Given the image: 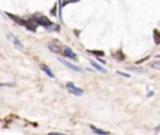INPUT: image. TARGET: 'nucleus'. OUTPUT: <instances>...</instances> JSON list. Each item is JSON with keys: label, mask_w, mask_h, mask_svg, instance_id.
I'll list each match as a JSON object with an SVG mask.
<instances>
[{"label": "nucleus", "mask_w": 160, "mask_h": 135, "mask_svg": "<svg viewBox=\"0 0 160 135\" xmlns=\"http://www.w3.org/2000/svg\"><path fill=\"white\" fill-rule=\"evenodd\" d=\"M40 69H41V70H42V71H44V72H45V74H46L49 78H51V79H52V78H55V76H54V74H52V71L50 70V68H49L48 65L41 64V65H40Z\"/></svg>", "instance_id": "9d476101"}, {"label": "nucleus", "mask_w": 160, "mask_h": 135, "mask_svg": "<svg viewBox=\"0 0 160 135\" xmlns=\"http://www.w3.org/2000/svg\"><path fill=\"white\" fill-rule=\"evenodd\" d=\"M151 68H152V69H158V70H160V60H155V61L151 64Z\"/></svg>", "instance_id": "f3484780"}, {"label": "nucleus", "mask_w": 160, "mask_h": 135, "mask_svg": "<svg viewBox=\"0 0 160 135\" xmlns=\"http://www.w3.org/2000/svg\"><path fill=\"white\" fill-rule=\"evenodd\" d=\"M56 8H58V5L55 4V5H54V8H52V10H51V15H56V10H58Z\"/></svg>", "instance_id": "aec40b11"}, {"label": "nucleus", "mask_w": 160, "mask_h": 135, "mask_svg": "<svg viewBox=\"0 0 160 135\" xmlns=\"http://www.w3.org/2000/svg\"><path fill=\"white\" fill-rule=\"evenodd\" d=\"M128 70H131V71H139V72H142V71H144L142 69H139V68H128Z\"/></svg>", "instance_id": "a211bd4d"}, {"label": "nucleus", "mask_w": 160, "mask_h": 135, "mask_svg": "<svg viewBox=\"0 0 160 135\" xmlns=\"http://www.w3.org/2000/svg\"><path fill=\"white\" fill-rule=\"evenodd\" d=\"M5 15H6V16H9V19H10L11 21L16 22L18 25L25 26V19H22V18H20V16H18V15H14V14H11V12H5Z\"/></svg>", "instance_id": "39448f33"}, {"label": "nucleus", "mask_w": 160, "mask_h": 135, "mask_svg": "<svg viewBox=\"0 0 160 135\" xmlns=\"http://www.w3.org/2000/svg\"><path fill=\"white\" fill-rule=\"evenodd\" d=\"M154 41L156 45H160V30L154 29Z\"/></svg>", "instance_id": "f8f14e48"}, {"label": "nucleus", "mask_w": 160, "mask_h": 135, "mask_svg": "<svg viewBox=\"0 0 160 135\" xmlns=\"http://www.w3.org/2000/svg\"><path fill=\"white\" fill-rule=\"evenodd\" d=\"M114 56L118 59V60H124L125 59V55L122 54V51L121 50H119V51H116L115 54H114Z\"/></svg>", "instance_id": "ddd939ff"}, {"label": "nucleus", "mask_w": 160, "mask_h": 135, "mask_svg": "<svg viewBox=\"0 0 160 135\" xmlns=\"http://www.w3.org/2000/svg\"><path fill=\"white\" fill-rule=\"evenodd\" d=\"M0 86H14L12 82H0Z\"/></svg>", "instance_id": "6ab92c4d"}, {"label": "nucleus", "mask_w": 160, "mask_h": 135, "mask_svg": "<svg viewBox=\"0 0 160 135\" xmlns=\"http://www.w3.org/2000/svg\"><path fill=\"white\" fill-rule=\"evenodd\" d=\"M59 61H60L61 64H64L65 66H68L69 69H71V70H75V71H79V72H81V71H82V69H81L80 66H78V65H74V64H71V62H69V61L64 60L62 58H59Z\"/></svg>", "instance_id": "0eeeda50"}, {"label": "nucleus", "mask_w": 160, "mask_h": 135, "mask_svg": "<svg viewBox=\"0 0 160 135\" xmlns=\"http://www.w3.org/2000/svg\"><path fill=\"white\" fill-rule=\"evenodd\" d=\"M48 48H49V50L50 51H52V52H55V54H59V52H61V50H62V46H61V44H60V41L59 40H50L49 42H48Z\"/></svg>", "instance_id": "7ed1b4c3"}, {"label": "nucleus", "mask_w": 160, "mask_h": 135, "mask_svg": "<svg viewBox=\"0 0 160 135\" xmlns=\"http://www.w3.org/2000/svg\"><path fill=\"white\" fill-rule=\"evenodd\" d=\"M148 59H149V56H145V58H144V59H141V60H139V61H138V62H142V61H146V60H148Z\"/></svg>", "instance_id": "4be33fe9"}, {"label": "nucleus", "mask_w": 160, "mask_h": 135, "mask_svg": "<svg viewBox=\"0 0 160 135\" xmlns=\"http://www.w3.org/2000/svg\"><path fill=\"white\" fill-rule=\"evenodd\" d=\"M66 89L69 90V92H71L72 95H75V96H81L82 94H84V90L82 89H80V88H78L74 82H71V81H68L66 82Z\"/></svg>", "instance_id": "f03ea898"}, {"label": "nucleus", "mask_w": 160, "mask_h": 135, "mask_svg": "<svg viewBox=\"0 0 160 135\" xmlns=\"http://www.w3.org/2000/svg\"><path fill=\"white\" fill-rule=\"evenodd\" d=\"M46 29L50 30V31H59V30H60V25H59V24H52L51 28L49 26V28H46Z\"/></svg>", "instance_id": "4468645a"}, {"label": "nucleus", "mask_w": 160, "mask_h": 135, "mask_svg": "<svg viewBox=\"0 0 160 135\" xmlns=\"http://www.w3.org/2000/svg\"><path fill=\"white\" fill-rule=\"evenodd\" d=\"M61 52L64 54L65 58H69V59H71V60H78V55H76V54L71 50V48H69V46H62Z\"/></svg>", "instance_id": "20e7f679"}, {"label": "nucleus", "mask_w": 160, "mask_h": 135, "mask_svg": "<svg viewBox=\"0 0 160 135\" xmlns=\"http://www.w3.org/2000/svg\"><path fill=\"white\" fill-rule=\"evenodd\" d=\"M32 19H34V21H35L38 25H40V26H42V28H45V29L52 25V21H51L49 18L44 16V15H36V16H32Z\"/></svg>", "instance_id": "f257e3e1"}, {"label": "nucleus", "mask_w": 160, "mask_h": 135, "mask_svg": "<svg viewBox=\"0 0 160 135\" xmlns=\"http://www.w3.org/2000/svg\"><path fill=\"white\" fill-rule=\"evenodd\" d=\"M8 36H9V39H10L11 41H12V44L15 45V48H18L19 50H22V44H21L20 41H19V39H18V38H16V36H15L14 34L9 32V34H8Z\"/></svg>", "instance_id": "6e6552de"}, {"label": "nucleus", "mask_w": 160, "mask_h": 135, "mask_svg": "<svg viewBox=\"0 0 160 135\" xmlns=\"http://www.w3.org/2000/svg\"><path fill=\"white\" fill-rule=\"evenodd\" d=\"M89 52H91V54H94L95 56H104V51H101V50H89Z\"/></svg>", "instance_id": "2eb2a0df"}, {"label": "nucleus", "mask_w": 160, "mask_h": 135, "mask_svg": "<svg viewBox=\"0 0 160 135\" xmlns=\"http://www.w3.org/2000/svg\"><path fill=\"white\" fill-rule=\"evenodd\" d=\"M118 74H119V75H121V76H125V78H130V75H129V74L122 72V71H118Z\"/></svg>", "instance_id": "412c9836"}, {"label": "nucleus", "mask_w": 160, "mask_h": 135, "mask_svg": "<svg viewBox=\"0 0 160 135\" xmlns=\"http://www.w3.org/2000/svg\"><path fill=\"white\" fill-rule=\"evenodd\" d=\"M36 26L38 24L34 21L32 18H29V19H25V28L30 31H36Z\"/></svg>", "instance_id": "423d86ee"}, {"label": "nucleus", "mask_w": 160, "mask_h": 135, "mask_svg": "<svg viewBox=\"0 0 160 135\" xmlns=\"http://www.w3.org/2000/svg\"><path fill=\"white\" fill-rule=\"evenodd\" d=\"M89 61H90L91 66H92V68H95V70H98V71H100V72H106V69H105V68H102L101 65H99L98 62H95L92 59H90Z\"/></svg>", "instance_id": "9b49d317"}, {"label": "nucleus", "mask_w": 160, "mask_h": 135, "mask_svg": "<svg viewBox=\"0 0 160 135\" xmlns=\"http://www.w3.org/2000/svg\"><path fill=\"white\" fill-rule=\"evenodd\" d=\"M90 130H91L92 132H95V134H102V135H109V134H110V131L99 129V128H96V126H94V125H90Z\"/></svg>", "instance_id": "1a4fd4ad"}, {"label": "nucleus", "mask_w": 160, "mask_h": 135, "mask_svg": "<svg viewBox=\"0 0 160 135\" xmlns=\"http://www.w3.org/2000/svg\"><path fill=\"white\" fill-rule=\"evenodd\" d=\"M78 1H80V0H62L61 1V6H66V5H69V4H72V2H78Z\"/></svg>", "instance_id": "dca6fc26"}, {"label": "nucleus", "mask_w": 160, "mask_h": 135, "mask_svg": "<svg viewBox=\"0 0 160 135\" xmlns=\"http://www.w3.org/2000/svg\"><path fill=\"white\" fill-rule=\"evenodd\" d=\"M159 58H160V55H159Z\"/></svg>", "instance_id": "5701e85b"}]
</instances>
